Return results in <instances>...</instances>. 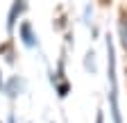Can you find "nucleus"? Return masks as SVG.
Masks as SVG:
<instances>
[{"label": "nucleus", "instance_id": "1", "mask_svg": "<svg viewBox=\"0 0 127 123\" xmlns=\"http://www.w3.org/2000/svg\"><path fill=\"white\" fill-rule=\"evenodd\" d=\"M107 78H109V110H111V121L123 123L120 114V105H118V75H116V48H114V39L107 37Z\"/></svg>", "mask_w": 127, "mask_h": 123}, {"label": "nucleus", "instance_id": "5", "mask_svg": "<svg viewBox=\"0 0 127 123\" xmlns=\"http://www.w3.org/2000/svg\"><path fill=\"white\" fill-rule=\"evenodd\" d=\"M18 91H21V82H18V78H11V80L5 84V94H7L9 98H16V96H18Z\"/></svg>", "mask_w": 127, "mask_h": 123}, {"label": "nucleus", "instance_id": "10", "mask_svg": "<svg viewBox=\"0 0 127 123\" xmlns=\"http://www.w3.org/2000/svg\"><path fill=\"white\" fill-rule=\"evenodd\" d=\"M0 89L5 91V80H2V73H0Z\"/></svg>", "mask_w": 127, "mask_h": 123}, {"label": "nucleus", "instance_id": "8", "mask_svg": "<svg viewBox=\"0 0 127 123\" xmlns=\"http://www.w3.org/2000/svg\"><path fill=\"white\" fill-rule=\"evenodd\" d=\"M95 123H104V116H102V112H98V114H95Z\"/></svg>", "mask_w": 127, "mask_h": 123}, {"label": "nucleus", "instance_id": "6", "mask_svg": "<svg viewBox=\"0 0 127 123\" xmlns=\"http://www.w3.org/2000/svg\"><path fill=\"white\" fill-rule=\"evenodd\" d=\"M55 89H57V96L59 98H66L68 91H70V84L68 82H59V84H55Z\"/></svg>", "mask_w": 127, "mask_h": 123}, {"label": "nucleus", "instance_id": "3", "mask_svg": "<svg viewBox=\"0 0 127 123\" xmlns=\"http://www.w3.org/2000/svg\"><path fill=\"white\" fill-rule=\"evenodd\" d=\"M25 9H27V5H25V2H14V5H11L9 16H7V30H9V32H11V30H14V25H16V18H18Z\"/></svg>", "mask_w": 127, "mask_h": 123}, {"label": "nucleus", "instance_id": "7", "mask_svg": "<svg viewBox=\"0 0 127 123\" xmlns=\"http://www.w3.org/2000/svg\"><path fill=\"white\" fill-rule=\"evenodd\" d=\"M93 57H95L93 50H89V53H86V62H84L86 71H91V73H95V59H93Z\"/></svg>", "mask_w": 127, "mask_h": 123}, {"label": "nucleus", "instance_id": "4", "mask_svg": "<svg viewBox=\"0 0 127 123\" xmlns=\"http://www.w3.org/2000/svg\"><path fill=\"white\" fill-rule=\"evenodd\" d=\"M118 37H120V43L127 53V11L125 9L120 11V18H118Z\"/></svg>", "mask_w": 127, "mask_h": 123}, {"label": "nucleus", "instance_id": "9", "mask_svg": "<svg viewBox=\"0 0 127 123\" xmlns=\"http://www.w3.org/2000/svg\"><path fill=\"white\" fill-rule=\"evenodd\" d=\"M7 123H16V116H14V114H9V119H7Z\"/></svg>", "mask_w": 127, "mask_h": 123}, {"label": "nucleus", "instance_id": "2", "mask_svg": "<svg viewBox=\"0 0 127 123\" xmlns=\"http://www.w3.org/2000/svg\"><path fill=\"white\" fill-rule=\"evenodd\" d=\"M18 34H21V41L27 46V48H34V46L39 43V37H36L34 30H32V23H30V21H23V23H21Z\"/></svg>", "mask_w": 127, "mask_h": 123}]
</instances>
